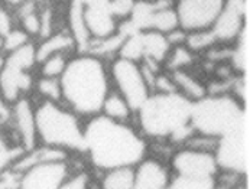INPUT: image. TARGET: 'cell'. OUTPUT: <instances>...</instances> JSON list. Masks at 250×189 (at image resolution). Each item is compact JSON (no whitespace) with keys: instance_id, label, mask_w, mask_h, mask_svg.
<instances>
[{"instance_id":"24","label":"cell","mask_w":250,"mask_h":189,"mask_svg":"<svg viewBox=\"0 0 250 189\" xmlns=\"http://www.w3.org/2000/svg\"><path fill=\"white\" fill-rule=\"evenodd\" d=\"M6 129H0V176L10 170L15 160L23 153L12 136H7Z\"/></svg>"},{"instance_id":"11","label":"cell","mask_w":250,"mask_h":189,"mask_svg":"<svg viewBox=\"0 0 250 189\" xmlns=\"http://www.w3.org/2000/svg\"><path fill=\"white\" fill-rule=\"evenodd\" d=\"M246 0H227L211 26L217 43L233 46L242 38L246 29Z\"/></svg>"},{"instance_id":"33","label":"cell","mask_w":250,"mask_h":189,"mask_svg":"<svg viewBox=\"0 0 250 189\" xmlns=\"http://www.w3.org/2000/svg\"><path fill=\"white\" fill-rule=\"evenodd\" d=\"M10 107L12 104H9L3 95L0 94V129H7L9 126V120H10Z\"/></svg>"},{"instance_id":"26","label":"cell","mask_w":250,"mask_h":189,"mask_svg":"<svg viewBox=\"0 0 250 189\" xmlns=\"http://www.w3.org/2000/svg\"><path fill=\"white\" fill-rule=\"evenodd\" d=\"M214 45H217V40H215L214 34H213L211 29H201V31L187 32L185 46L198 57L204 55Z\"/></svg>"},{"instance_id":"13","label":"cell","mask_w":250,"mask_h":189,"mask_svg":"<svg viewBox=\"0 0 250 189\" xmlns=\"http://www.w3.org/2000/svg\"><path fill=\"white\" fill-rule=\"evenodd\" d=\"M171 165L175 175L192 178H215L220 170L214 153L188 148H182L175 151L171 159Z\"/></svg>"},{"instance_id":"22","label":"cell","mask_w":250,"mask_h":189,"mask_svg":"<svg viewBox=\"0 0 250 189\" xmlns=\"http://www.w3.org/2000/svg\"><path fill=\"white\" fill-rule=\"evenodd\" d=\"M198 58L200 57L195 55L192 51H189L185 45L172 46L162 64V70L167 73L178 71V70H191Z\"/></svg>"},{"instance_id":"16","label":"cell","mask_w":250,"mask_h":189,"mask_svg":"<svg viewBox=\"0 0 250 189\" xmlns=\"http://www.w3.org/2000/svg\"><path fill=\"white\" fill-rule=\"evenodd\" d=\"M85 23L91 39L108 38L119 32L120 23L114 19L107 4H85Z\"/></svg>"},{"instance_id":"21","label":"cell","mask_w":250,"mask_h":189,"mask_svg":"<svg viewBox=\"0 0 250 189\" xmlns=\"http://www.w3.org/2000/svg\"><path fill=\"white\" fill-rule=\"evenodd\" d=\"M100 114L114 121H122V123H132V118L135 117V112L130 109L129 103L113 88L108 91L103 101Z\"/></svg>"},{"instance_id":"32","label":"cell","mask_w":250,"mask_h":189,"mask_svg":"<svg viewBox=\"0 0 250 189\" xmlns=\"http://www.w3.org/2000/svg\"><path fill=\"white\" fill-rule=\"evenodd\" d=\"M167 40L169 43V46H179V45H185V39H187V32L182 28H175L174 31L168 32L167 35Z\"/></svg>"},{"instance_id":"4","label":"cell","mask_w":250,"mask_h":189,"mask_svg":"<svg viewBox=\"0 0 250 189\" xmlns=\"http://www.w3.org/2000/svg\"><path fill=\"white\" fill-rule=\"evenodd\" d=\"M38 145L62 151H84V120L62 103H35Z\"/></svg>"},{"instance_id":"35","label":"cell","mask_w":250,"mask_h":189,"mask_svg":"<svg viewBox=\"0 0 250 189\" xmlns=\"http://www.w3.org/2000/svg\"><path fill=\"white\" fill-rule=\"evenodd\" d=\"M4 62H6V55L3 52H0V73H1V70L4 67Z\"/></svg>"},{"instance_id":"28","label":"cell","mask_w":250,"mask_h":189,"mask_svg":"<svg viewBox=\"0 0 250 189\" xmlns=\"http://www.w3.org/2000/svg\"><path fill=\"white\" fill-rule=\"evenodd\" d=\"M168 189H215L214 178H192L174 175Z\"/></svg>"},{"instance_id":"10","label":"cell","mask_w":250,"mask_h":189,"mask_svg":"<svg viewBox=\"0 0 250 189\" xmlns=\"http://www.w3.org/2000/svg\"><path fill=\"white\" fill-rule=\"evenodd\" d=\"M7 129L12 132L13 140L23 151H32L38 146L35 103L31 95L22 97L12 104Z\"/></svg>"},{"instance_id":"25","label":"cell","mask_w":250,"mask_h":189,"mask_svg":"<svg viewBox=\"0 0 250 189\" xmlns=\"http://www.w3.org/2000/svg\"><path fill=\"white\" fill-rule=\"evenodd\" d=\"M34 93L38 95V101L62 103L60 78H46V76H36Z\"/></svg>"},{"instance_id":"9","label":"cell","mask_w":250,"mask_h":189,"mask_svg":"<svg viewBox=\"0 0 250 189\" xmlns=\"http://www.w3.org/2000/svg\"><path fill=\"white\" fill-rule=\"evenodd\" d=\"M214 156L221 170L245 173L249 165V124L221 137Z\"/></svg>"},{"instance_id":"29","label":"cell","mask_w":250,"mask_h":189,"mask_svg":"<svg viewBox=\"0 0 250 189\" xmlns=\"http://www.w3.org/2000/svg\"><path fill=\"white\" fill-rule=\"evenodd\" d=\"M34 39L31 38L23 29H21L19 26H13L4 37H1V51L3 54H10L19 48H22L23 45L32 42Z\"/></svg>"},{"instance_id":"12","label":"cell","mask_w":250,"mask_h":189,"mask_svg":"<svg viewBox=\"0 0 250 189\" xmlns=\"http://www.w3.org/2000/svg\"><path fill=\"white\" fill-rule=\"evenodd\" d=\"M70 173L68 160L41 162L19 173L16 189H60Z\"/></svg>"},{"instance_id":"30","label":"cell","mask_w":250,"mask_h":189,"mask_svg":"<svg viewBox=\"0 0 250 189\" xmlns=\"http://www.w3.org/2000/svg\"><path fill=\"white\" fill-rule=\"evenodd\" d=\"M138 0H110L108 1V10L114 16V19L122 25L123 22H127L133 13V9L136 6Z\"/></svg>"},{"instance_id":"19","label":"cell","mask_w":250,"mask_h":189,"mask_svg":"<svg viewBox=\"0 0 250 189\" xmlns=\"http://www.w3.org/2000/svg\"><path fill=\"white\" fill-rule=\"evenodd\" d=\"M139 35H141V42H142L143 59H150L162 65L168 52L171 51L167 37L152 29L139 31Z\"/></svg>"},{"instance_id":"15","label":"cell","mask_w":250,"mask_h":189,"mask_svg":"<svg viewBox=\"0 0 250 189\" xmlns=\"http://www.w3.org/2000/svg\"><path fill=\"white\" fill-rule=\"evenodd\" d=\"M85 3L84 0H68L65 9V29L71 35L77 54H87L91 45V35L88 32L85 16H84Z\"/></svg>"},{"instance_id":"1","label":"cell","mask_w":250,"mask_h":189,"mask_svg":"<svg viewBox=\"0 0 250 189\" xmlns=\"http://www.w3.org/2000/svg\"><path fill=\"white\" fill-rule=\"evenodd\" d=\"M146 137L132 123L97 114L84 120V151L94 168L108 170L136 166L146 157Z\"/></svg>"},{"instance_id":"5","label":"cell","mask_w":250,"mask_h":189,"mask_svg":"<svg viewBox=\"0 0 250 189\" xmlns=\"http://www.w3.org/2000/svg\"><path fill=\"white\" fill-rule=\"evenodd\" d=\"M245 124L246 107L234 93L207 95L192 104L191 127L195 133L221 139Z\"/></svg>"},{"instance_id":"37","label":"cell","mask_w":250,"mask_h":189,"mask_svg":"<svg viewBox=\"0 0 250 189\" xmlns=\"http://www.w3.org/2000/svg\"><path fill=\"white\" fill-rule=\"evenodd\" d=\"M65 1H68V0H65Z\"/></svg>"},{"instance_id":"27","label":"cell","mask_w":250,"mask_h":189,"mask_svg":"<svg viewBox=\"0 0 250 189\" xmlns=\"http://www.w3.org/2000/svg\"><path fill=\"white\" fill-rule=\"evenodd\" d=\"M71 57L72 55H68V54H55V55L45 58L43 61L38 64L36 76H46V78H60L65 71L67 64Z\"/></svg>"},{"instance_id":"17","label":"cell","mask_w":250,"mask_h":189,"mask_svg":"<svg viewBox=\"0 0 250 189\" xmlns=\"http://www.w3.org/2000/svg\"><path fill=\"white\" fill-rule=\"evenodd\" d=\"M35 49L38 64L55 54H68V55L77 54L75 42L65 28L57 29L49 37L36 40Z\"/></svg>"},{"instance_id":"20","label":"cell","mask_w":250,"mask_h":189,"mask_svg":"<svg viewBox=\"0 0 250 189\" xmlns=\"http://www.w3.org/2000/svg\"><path fill=\"white\" fill-rule=\"evenodd\" d=\"M153 4L155 6H153V10L150 13L146 29H152V31H156V32L167 35L168 32L178 28V18H177L175 9L172 6V1L161 3V4L153 3Z\"/></svg>"},{"instance_id":"6","label":"cell","mask_w":250,"mask_h":189,"mask_svg":"<svg viewBox=\"0 0 250 189\" xmlns=\"http://www.w3.org/2000/svg\"><path fill=\"white\" fill-rule=\"evenodd\" d=\"M36 68L35 40L6 54V62L0 73V94L9 104L34 93Z\"/></svg>"},{"instance_id":"23","label":"cell","mask_w":250,"mask_h":189,"mask_svg":"<svg viewBox=\"0 0 250 189\" xmlns=\"http://www.w3.org/2000/svg\"><path fill=\"white\" fill-rule=\"evenodd\" d=\"M135 166H123L104 170L100 189H132Z\"/></svg>"},{"instance_id":"7","label":"cell","mask_w":250,"mask_h":189,"mask_svg":"<svg viewBox=\"0 0 250 189\" xmlns=\"http://www.w3.org/2000/svg\"><path fill=\"white\" fill-rule=\"evenodd\" d=\"M108 76L111 88L116 90L136 113L150 95V90L142 76L141 64L116 57L108 62Z\"/></svg>"},{"instance_id":"34","label":"cell","mask_w":250,"mask_h":189,"mask_svg":"<svg viewBox=\"0 0 250 189\" xmlns=\"http://www.w3.org/2000/svg\"><path fill=\"white\" fill-rule=\"evenodd\" d=\"M25 0H0V4L4 7V9H7V10H15L18 6H21L22 3H23Z\"/></svg>"},{"instance_id":"18","label":"cell","mask_w":250,"mask_h":189,"mask_svg":"<svg viewBox=\"0 0 250 189\" xmlns=\"http://www.w3.org/2000/svg\"><path fill=\"white\" fill-rule=\"evenodd\" d=\"M169 76L174 81V85L177 88V93L189 100L191 103H197L208 95L207 93V84L195 76L191 70H178L171 71Z\"/></svg>"},{"instance_id":"2","label":"cell","mask_w":250,"mask_h":189,"mask_svg":"<svg viewBox=\"0 0 250 189\" xmlns=\"http://www.w3.org/2000/svg\"><path fill=\"white\" fill-rule=\"evenodd\" d=\"M62 104L83 120L102 112L103 101L111 90L108 62L91 54H74L60 76Z\"/></svg>"},{"instance_id":"36","label":"cell","mask_w":250,"mask_h":189,"mask_svg":"<svg viewBox=\"0 0 250 189\" xmlns=\"http://www.w3.org/2000/svg\"><path fill=\"white\" fill-rule=\"evenodd\" d=\"M0 52H3V51H1V38H0Z\"/></svg>"},{"instance_id":"3","label":"cell","mask_w":250,"mask_h":189,"mask_svg":"<svg viewBox=\"0 0 250 189\" xmlns=\"http://www.w3.org/2000/svg\"><path fill=\"white\" fill-rule=\"evenodd\" d=\"M192 104L178 93H152L135 113L138 130L145 137L181 142L194 133L191 127Z\"/></svg>"},{"instance_id":"31","label":"cell","mask_w":250,"mask_h":189,"mask_svg":"<svg viewBox=\"0 0 250 189\" xmlns=\"http://www.w3.org/2000/svg\"><path fill=\"white\" fill-rule=\"evenodd\" d=\"M60 189H90V176L85 172H71Z\"/></svg>"},{"instance_id":"14","label":"cell","mask_w":250,"mask_h":189,"mask_svg":"<svg viewBox=\"0 0 250 189\" xmlns=\"http://www.w3.org/2000/svg\"><path fill=\"white\" fill-rule=\"evenodd\" d=\"M171 172L158 159L145 157L135 166L132 189H168Z\"/></svg>"},{"instance_id":"8","label":"cell","mask_w":250,"mask_h":189,"mask_svg":"<svg viewBox=\"0 0 250 189\" xmlns=\"http://www.w3.org/2000/svg\"><path fill=\"white\" fill-rule=\"evenodd\" d=\"M227 0H174L179 28L185 32L211 29Z\"/></svg>"}]
</instances>
